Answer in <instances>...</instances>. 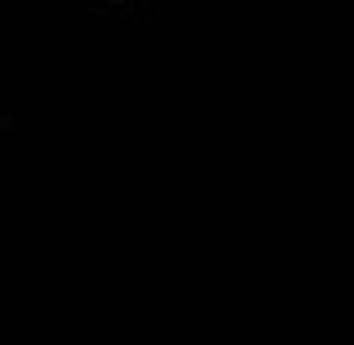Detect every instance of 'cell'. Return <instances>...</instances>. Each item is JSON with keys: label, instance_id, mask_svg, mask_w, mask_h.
Masks as SVG:
<instances>
[]
</instances>
